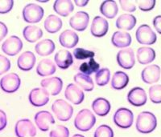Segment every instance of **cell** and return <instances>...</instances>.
Returning <instances> with one entry per match:
<instances>
[{
	"instance_id": "obj_10",
	"label": "cell",
	"mask_w": 161,
	"mask_h": 137,
	"mask_svg": "<svg viewBox=\"0 0 161 137\" xmlns=\"http://www.w3.org/2000/svg\"><path fill=\"white\" fill-rule=\"evenodd\" d=\"M23 48V42L18 36L12 35L2 44V51L10 56L17 55Z\"/></svg>"
},
{
	"instance_id": "obj_33",
	"label": "cell",
	"mask_w": 161,
	"mask_h": 137,
	"mask_svg": "<svg viewBox=\"0 0 161 137\" xmlns=\"http://www.w3.org/2000/svg\"><path fill=\"white\" fill-rule=\"evenodd\" d=\"M73 79L79 87H80L83 90L86 91H91L94 88L93 79L90 75H85V74L80 72V73H77V75H75Z\"/></svg>"
},
{
	"instance_id": "obj_17",
	"label": "cell",
	"mask_w": 161,
	"mask_h": 137,
	"mask_svg": "<svg viewBox=\"0 0 161 137\" xmlns=\"http://www.w3.org/2000/svg\"><path fill=\"white\" fill-rule=\"evenodd\" d=\"M109 30V23L106 18L101 16H96L93 19L90 28L91 34L94 37H103L106 35Z\"/></svg>"
},
{
	"instance_id": "obj_13",
	"label": "cell",
	"mask_w": 161,
	"mask_h": 137,
	"mask_svg": "<svg viewBox=\"0 0 161 137\" xmlns=\"http://www.w3.org/2000/svg\"><path fill=\"white\" fill-rule=\"evenodd\" d=\"M28 99L33 106L42 107L49 101V95L43 88H36L31 90L28 95Z\"/></svg>"
},
{
	"instance_id": "obj_12",
	"label": "cell",
	"mask_w": 161,
	"mask_h": 137,
	"mask_svg": "<svg viewBox=\"0 0 161 137\" xmlns=\"http://www.w3.org/2000/svg\"><path fill=\"white\" fill-rule=\"evenodd\" d=\"M34 119L37 128L43 132L48 131L50 126L55 124L54 117L48 111H41L37 112L34 117Z\"/></svg>"
},
{
	"instance_id": "obj_18",
	"label": "cell",
	"mask_w": 161,
	"mask_h": 137,
	"mask_svg": "<svg viewBox=\"0 0 161 137\" xmlns=\"http://www.w3.org/2000/svg\"><path fill=\"white\" fill-rule=\"evenodd\" d=\"M64 96L69 101L76 105L81 104L85 98L84 92L82 91V90H80L74 84H70L67 86L65 91H64Z\"/></svg>"
},
{
	"instance_id": "obj_15",
	"label": "cell",
	"mask_w": 161,
	"mask_h": 137,
	"mask_svg": "<svg viewBox=\"0 0 161 137\" xmlns=\"http://www.w3.org/2000/svg\"><path fill=\"white\" fill-rule=\"evenodd\" d=\"M160 68L156 64L146 67L142 71L141 77L144 83L147 84H156L160 79Z\"/></svg>"
},
{
	"instance_id": "obj_40",
	"label": "cell",
	"mask_w": 161,
	"mask_h": 137,
	"mask_svg": "<svg viewBox=\"0 0 161 137\" xmlns=\"http://www.w3.org/2000/svg\"><path fill=\"white\" fill-rule=\"evenodd\" d=\"M136 4H137L139 9L143 11H152L156 5L155 0H136Z\"/></svg>"
},
{
	"instance_id": "obj_24",
	"label": "cell",
	"mask_w": 161,
	"mask_h": 137,
	"mask_svg": "<svg viewBox=\"0 0 161 137\" xmlns=\"http://www.w3.org/2000/svg\"><path fill=\"white\" fill-rule=\"evenodd\" d=\"M57 71L55 63L49 58H44L37 65L36 72L40 76H49Z\"/></svg>"
},
{
	"instance_id": "obj_44",
	"label": "cell",
	"mask_w": 161,
	"mask_h": 137,
	"mask_svg": "<svg viewBox=\"0 0 161 137\" xmlns=\"http://www.w3.org/2000/svg\"><path fill=\"white\" fill-rule=\"evenodd\" d=\"M7 124H8L7 115L3 111L0 109V131H2L6 128Z\"/></svg>"
},
{
	"instance_id": "obj_19",
	"label": "cell",
	"mask_w": 161,
	"mask_h": 137,
	"mask_svg": "<svg viewBox=\"0 0 161 137\" xmlns=\"http://www.w3.org/2000/svg\"><path fill=\"white\" fill-rule=\"evenodd\" d=\"M35 55L31 51H25L23 54H21L17 61V65L20 70L24 71H28L34 68L36 64Z\"/></svg>"
},
{
	"instance_id": "obj_22",
	"label": "cell",
	"mask_w": 161,
	"mask_h": 137,
	"mask_svg": "<svg viewBox=\"0 0 161 137\" xmlns=\"http://www.w3.org/2000/svg\"><path fill=\"white\" fill-rule=\"evenodd\" d=\"M111 43L116 48H127L131 43V36L128 32L115 31L112 35Z\"/></svg>"
},
{
	"instance_id": "obj_8",
	"label": "cell",
	"mask_w": 161,
	"mask_h": 137,
	"mask_svg": "<svg viewBox=\"0 0 161 137\" xmlns=\"http://www.w3.org/2000/svg\"><path fill=\"white\" fill-rule=\"evenodd\" d=\"M20 84V78L15 73H9L4 75L0 80V87L7 93L15 92L19 88Z\"/></svg>"
},
{
	"instance_id": "obj_47",
	"label": "cell",
	"mask_w": 161,
	"mask_h": 137,
	"mask_svg": "<svg viewBox=\"0 0 161 137\" xmlns=\"http://www.w3.org/2000/svg\"><path fill=\"white\" fill-rule=\"evenodd\" d=\"M74 3L77 7L80 8V7H86L89 3V0H75Z\"/></svg>"
},
{
	"instance_id": "obj_9",
	"label": "cell",
	"mask_w": 161,
	"mask_h": 137,
	"mask_svg": "<svg viewBox=\"0 0 161 137\" xmlns=\"http://www.w3.org/2000/svg\"><path fill=\"white\" fill-rule=\"evenodd\" d=\"M40 85L49 95H57L62 90L63 81L59 77H51L41 80Z\"/></svg>"
},
{
	"instance_id": "obj_37",
	"label": "cell",
	"mask_w": 161,
	"mask_h": 137,
	"mask_svg": "<svg viewBox=\"0 0 161 137\" xmlns=\"http://www.w3.org/2000/svg\"><path fill=\"white\" fill-rule=\"evenodd\" d=\"M114 131L110 126L103 124L96 129L93 137H114Z\"/></svg>"
},
{
	"instance_id": "obj_14",
	"label": "cell",
	"mask_w": 161,
	"mask_h": 137,
	"mask_svg": "<svg viewBox=\"0 0 161 137\" xmlns=\"http://www.w3.org/2000/svg\"><path fill=\"white\" fill-rule=\"evenodd\" d=\"M90 16L85 11H78L71 17L69 20L70 27L77 31H83L88 27Z\"/></svg>"
},
{
	"instance_id": "obj_21",
	"label": "cell",
	"mask_w": 161,
	"mask_h": 137,
	"mask_svg": "<svg viewBox=\"0 0 161 137\" xmlns=\"http://www.w3.org/2000/svg\"><path fill=\"white\" fill-rule=\"evenodd\" d=\"M60 43L66 48H73L77 44L79 37L76 32L72 30H65L59 36Z\"/></svg>"
},
{
	"instance_id": "obj_1",
	"label": "cell",
	"mask_w": 161,
	"mask_h": 137,
	"mask_svg": "<svg viewBox=\"0 0 161 137\" xmlns=\"http://www.w3.org/2000/svg\"><path fill=\"white\" fill-rule=\"evenodd\" d=\"M157 119L156 115L150 112H142L136 119V129L143 134L151 133L156 128Z\"/></svg>"
},
{
	"instance_id": "obj_4",
	"label": "cell",
	"mask_w": 161,
	"mask_h": 137,
	"mask_svg": "<svg viewBox=\"0 0 161 137\" xmlns=\"http://www.w3.org/2000/svg\"><path fill=\"white\" fill-rule=\"evenodd\" d=\"M44 11L40 6L35 3H29L26 5L23 9L24 20L29 23H36L41 21L44 17Z\"/></svg>"
},
{
	"instance_id": "obj_7",
	"label": "cell",
	"mask_w": 161,
	"mask_h": 137,
	"mask_svg": "<svg viewBox=\"0 0 161 137\" xmlns=\"http://www.w3.org/2000/svg\"><path fill=\"white\" fill-rule=\"evenodd\" d=\"M15 132L17 137H34L36 135V128L30 119H23L16 123Z\"/></svg>"
},
{
	"instance_id": "obj_35",
	"label": "cell",
	"mask_w": 161,
	"mask_h": 137,
	"mask_svg": "<svg viewBox=\"0 0 161 137\" xmlns=\"http://www.w3.org/2000/svg\"><path fill=\"white\" fill-rule=\"evenodd\" d=\"M110 79V71L108 68H102L96 72L95 81L98 86H105Z\"/></svg>"
},
{
	"instance_id": "obj_36",
	"label": "cell",
	"mask_w": 161,
	"mask_h": 137,
	"mask_svg": "<svg viewBox=\"0 0 161 137\" xmlns=\"http://www.w3.org/2000/svg\"><path fill=\"white\" fill-rule=\"evenodd\" d=\"M149 97L153 104H161V85L156 84L149 88Z\"/></svg>"
},
{
	"instance_id": "obj_20",
	"label": "cell",
	"mask_w": 161,
	"mask_h": 137,
	"mask_svg": "<svg viewBox=\"0 0 161 137\" xmlns=\"http://www.w3.org/2000/svg\"><path fill=\"white\" fill-rule=\"evenodd\" d=\"M56 64L60 69H67L73 63L72 54L67 50H60L54 56Z\"/></svg>"
},
{
	"instance_id": "obj_39",
	"label": "cell",
	"mask_w": 161,
	"mask_h": 137,
	"mask_svg": "<svg viewBox=\"0 0 161 137\" xmlns=\"http://www.w3.org/2000/svg\"><path fill=\"white\" fill-rule=\"evenodd\" d=\"M49 137H69V128L63 125H57L50 132Z\"/></svg>"
},
{
	"instance_id": "obj_23",
	"label": "cell",
	"mask_w": 161,
	"mask_h": 137,
	"mask_svg": "<svg viewBox=\"0 0 161 137\" xmlns=\"http://www.w3.org/2000/svg\"><path fill=\"white\" fill-rule=\"evenodd\" d=\"M137 59L140 64H149L156 58V51L149 47H142L137 50Z\"/></svg>"
},
{
	"instance_id": "obj_31",
	"label": "cell",
	"mask_w": 161,
	"mask_h": 137,
	"mask_svg": "<svg viewBox=\"0 0 161 137\" xmlns=\"http://www.w3.org/2000/svg\"><path fill=\"white\" fill-rule=\"evenodd\" d=\"M23 35L29 43H35L42 38L43 31L36 26H27L23 31Z\"/></svg>"
},
{
	"instance_id": "obj_26",
	"label": "cell",
	"mask_w": 161,
	"mask_h": 137,
	"mask_svg": "<svg viewBox=\"0 0 161 137\" xmlns=\"http://www.w3.org/2000/svg\"><path fill=\"white\" fill-rule=\"evenodd\" d=\"M53 10L61 16L66 17L74 10L71 0H56L53 4Z\"/></svg>"
},
{
	"instance_id": "obj_25",
	"label": "cell",
	"mask_w": 161,
	"mask_h": 137,
	"mask_svg": "<svg viewBox=\"0 0 161 137\" xmlns=\"http://www.w3.org/2000/svg\"><path fill=\"white\" fill-rule=\"evenodd\" d=\"M136 18L131 14L121 15L116 20V27L120 30L130 31L136 24Z\"/></svg>"
},
{
	"instance_id": "obj_6",
	"label": "cell",
	"mask_w": 161,
	"mask_h": 137,
	"mask_svg": "<svg viewBox=\"0 0 161 137\" xmlns=\"http://www.w3.org/2000/svg\"><path fill=\"white\" fill-rule=\"evenodd\" d=\"M136 39L143 45H152L156 42V34L151 28L150 26L143 24L139 26L136 31Z\"/></svg>"
},
{
	"instance_id": "obj_46",
	"label": "cell",
	"mask_w": 161,
	"mask_h": 137,
	"mask_svg": "<svg viewBox=\"0 0 161 137\" xmlns=\"http://www.w3.org/2000/svg\"><path fill=\"white\" fill-rule=\"evenodd\" d=\"M153 26L158 33L161 35V15H158L154 18Z\"/></svg>"
},
{
	"instance_id": "obj_27",
	"label": "cell",
	"mask_w": 161,
	"mask_h": 137,
	"mask_svg": "<svg viewBox=\"0 0 161 137\" xmlns=\"http://www.w3.org/2000/svg\"><path fill=\"white\" fill-rule=\"evenodd\" d=\"M92 108L96 115L106 116L110 111V104L105 98H97L92 104Z\"/></svg>"
},
{
	"instance_id": "obj_45",
	"label": "cell",
	"mask_w": 161,
	"mask_h": 137,
	"mask_svg": "<svg viewBox=\"0 0 161 137\" xmlns=\"http://www.w3.org/2000/svg\"><path fill=\"white\" fill-rule=\"evenodd\" d=\"M8 33V27L3 22H0V41H2Z\"/></svg>"
},
{
	"instance_id": "obj_38",
	"label": "cell",
	"mask_w": 161,
	"mask_h": 137,
	"mask_svg": "<svg viewBox=\"0 0 161 137\" xmlns=\"http://www.w3.org/2000/svg\"><path fill=\"white\" fill-rule=\"evenodd\" d=\"M73 55L75 58L80 60V59H86V58H91L95 56V53L92 51L83 49V48H77L73 51Z\"/></svg>"
},
{
	"instance_id": "obj_43",
	"label": "cell",
	"mask_w": 161,
	"mask_h": 137,
	"mask_svg": "<svg viewBox=\"0 0 161 137\" xmlns=\"http://www.w3.org/2000/svg\"><path fill=\"white\" fill-rule=\"evenodd\" d=\"M11 68V62L4 55H0V75L6 73Z\"/></svg>"
},
{
	"instance_id": "obj_41",
	"label": "cell",
	"mask_w": 161,
	"mask_h": 137,
	"mask_svg": "<svg viewBox=\"0 0 161 137\" xmlns=\"http://www.w3.org/2000/svg\"><path fill=\"white\" fill-rule=\"evenodd\" d=\"M119 3L123 11L127 12H134L136 10V4L135 1L129 0H119Z\"/></svg>"
},
{
	"instance_id": "obj_29",
	"label": "cell",
	"mask_w": 161,
	"mask_h": 137,
	"mask_svg": "<svg viewBox=\"0 0 161 137\" xmlns=\"http://www.w3.org/2000/svg\"><path fill=\"white\" fill-rule=\"evenodd\" d=\"M63 25L62 20L55 15H50L44 21V28L48 33H57L61 29Z\"/></svg>"
},
{
	"instance_id": "obj_28",
	"label": "cell",
	"mask_w": 161,
	"mask_h": 137,
	"mask_svg": "<svg viewBox=\"0 0 161 137\" xmlns=\"http://www.w3.org/2000/svg\"><path fill=\"white\" fill-rule=\"evenodd\" d=\"M55 43L51 39H43L37 43L35 46L36 51L40 56H47L51 55L55 51Z\"/></svg>"
},
{
	"instance_id": "obj_16",
	"label": "cell",
	"mask_w": 161,
	"mask_h": 137,
	"mask_svg": "<svg viewBox=\"0 0 161 137\" xmlns=\"http://www.w3.org/2000/svg\"><path fill=\"white\" fill-rule=\"evenodd\" d=\"M127 100L133 106H143L147 100L146 91L143 88L139 87L132 88L127 95Z\"/></svg>"
},
{
	"instance_id": "obj_5",
	"label": "cell",
	"mask_w": 161,
	"mask_h": 137,
	"mask_svg": "<svg viewBox=\"0 0 161 137\" xmlns=\"http://www.w3.org/2000/svg\"><path fill=\"white\" fill-rule=\"evenodd\" d=\"M114 122L119 128L127 129L130 128L134 122L133 112L125 108H119L113 117Z\"/></svg>"
},
{
	"instance_id": "obj_2",
	"label": "cell",
	"mask_w": 161,
	"mask_h": 137,
	"mask_svg": "<svg viewBox=\"0 0 161 137\" xmlns=\"http://www.w3.org/2000/svg\"><path fill=\"white\" fill-rule=\"evenodd\" d=\"M96 123V117L89 109H82L77 113L74 119V126L79 131L87 132L91 129Z\"/></svg>"
},
{
	"instance_id": "obj_34",
	"label": "cell",
	"mask_w": 161,
	"mask_h": 137,
	"mask_svg": "<svg viewBox=\"0 0 161 137\" xmlns=\"http://www.w3.org/2000/svg\"><path fill=\"white\" fill-rule=\"evenodd\" d=\"M99 68L100 65L98 63L96 62L93 58H90L89 62H84L80 64L79 67V71H80V73L90 75L94 72H97L99 70Z\"/></svg>"
},
{
	"instance_id": "obj_48",
	"label": "cell",
	"mask_w": 161,
	"mask_h": 137,
	"mask_svg": "<svg viewBox=\"0 0 161 137\" xmlns=\"http://www.w3.org/2000/svg\"><path fill=\"white\" fill-rule=\"evenodd\" d=\"M73 137H85V136L82 135H80V134H75Z\"/></svg>"
},
{
	"instance_id": "obj_42",
	"label": "cell",
	"mask_w": 161,
	"mask_h": 137,
	"mask_svg": "<svg viewBox=\"0 0 161 137\" xmlns=\"http://www.w3.org/2000/svg\"><path fill=\"white\" fill-rule=\"evenodd\" d=\"M13 5V0H0V14H7L11 11Z\"/></svg>"
},
{
	"instance_id": "obj_30",
	"label": "cell",
	"mask_w": 161,
	"mask_h": 137,
	"mask_svg": "<svg viewBox=\"0 0 161 137\" xmlns=\"http://www.w3.org/2000/svg\"><path fill=\"white\" fill-rule=\"evenodd\" d=\"M100 11L107 18H114L117 15L119 8L115 1L106 0L101 4Z\"/></svg>"
},
{
	"instance_id": "obj_11",
	"label": "cell",
	"mask_w": 161,
	"mask_h": 137,
	"mask_svg": "<svg viewBox=\"0 0 161 137\" xmlns=\"http://www.w3.org/2000/svg\"><path fill=\"white\" fill-rule=\"evenodd\" d=\"M117 62L121 68L124 69H131L136 64V58L133 49L126 48L121 50L117 54Z\"/></svg>"
},
{
	"instance_id": "obj_3",
	"label": "cell",
	"mask_w": 161,
	"mask_h": 137,
	"mask_svg": "<svg viewBox=\"0 0 161 137\" xmlns=\"http://www.w3.org/2000/svg\"><path fill=\"white\" fill-rule=\"evenodd\" d=\"M52 111L57 119L60 121H68L73 114V108L69 103L64 99H57L52 106Z\"/></svg>"
},
{
	"instance_id": "obj_32",
	"label": "cell",
	"mask_w": 161,
	"mask_h": 137,
	"mask_svg": "<svg viewBox=\"0 0 161 137\" xmlns=\"http://www.w3.org/2000/svg\"><path fill=\"white\" fill-rule=\"evenodd\" d=\"M129 77L123 71H117L114 74L111 80V87L115 90H122L127 86Z\"/></svg>"
}]
</instances>
